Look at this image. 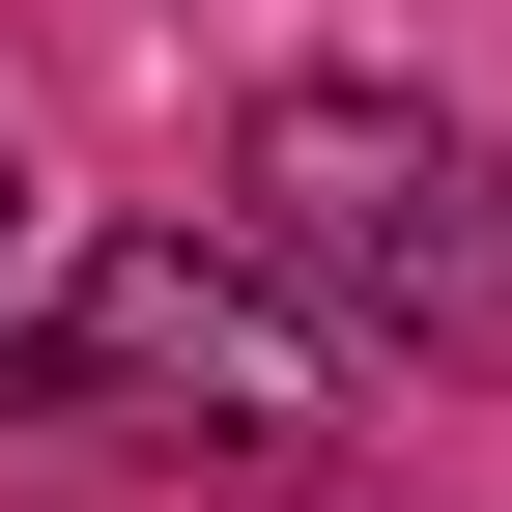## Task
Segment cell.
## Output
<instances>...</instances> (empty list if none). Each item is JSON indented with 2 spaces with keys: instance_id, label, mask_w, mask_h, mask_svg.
Returning <instances> with one entry per match:
<instances>
[{
  "instance_id": "6da1fadb",
  "label": "cell",
  "mask_w": 512,
  "mask_h": 512,
  "mask_svg": "<svg viewBox=\"0 0 512 512\" xmlns=\"http://www.w3.org/2000/svg\"><path fill=\"white\" fill-rule=\"evenodd\" d=\"M256 285H342L370 342H427V370H512V171L456 143V114H399V86H285L256 114Z\"/></svg>"
},
{
  "instance_id": "7a4b0ae2",
  "label": "cell",
  "mask_w": 512,
  "mask_h": 512,
  "mask_svg": "<svg viewBox=\"0 0 512 512\" xmlns=\"http://www.w3.org/2000/svg\"><path fill=\"white\" fill-rule=\"evenodd\" d=\"M29 399H86V427H143V456H228V484H285V456H342V342H313V313L256 285L228 228H114L86 285H57V342H29Z\"/></svg>"
},
{
  "instance_id": "3957f363",
  "label": "cell",
  "mask_w": 512,
  "mask_h": 512,
  "mask_svg": "<svg viewBox=\"0 0 512 512\" xmlns=\"http://www.w3.org/2000/svg\"><path fill=\"white\" fill-rule=\"evenodd\" d=\"M0 256H29V171H0Z\"/></svg>"
}]
</instances>
